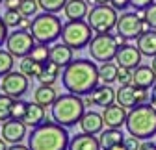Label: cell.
<instances>
[{
  "label": "cell",
  "mask_w": 156,
  "mask_h": 150,
  "mask_svg": "<svg viewBox=\"0 0 156 150\" xmlns=\"http://www.w3.org/2000/svg\"><path fill=\"white\" fill-rule=\"evenodd\" d=\"M26 130L28 126L24 124V121L21 119H8L6 122H2V128H0V134H2V137L15 145V143H23V139L26 137Z\"/></svg>",
  "instance_id": "7c38bea8"
},
{
  "label": "cell",
  "mask_w": 156,
  "mask_h": 150,
  "mask_svg": "<svg viewBox=\"0 0 156 150\" xmlns=\"http://www.w3.org/2000/svg\"><path fill=\"white\" fill-rule=\"evenodd\" d=\"M99 74H101V82L102 84H113L117 82V76H119V65L117 63H112V61H106L99 67Z\"/></svg>",
  "instance_id": "83f0119b"
},
{
  "label": "cell",
  "mask_w": 156,
  "mask_h": 150,
  "mask_svg": "<svg viewBox=\"0 0 156 150\" xmlns=\"http://www.w3.org/2000/svg\"><path fill=\"white\" fill-rule=\"evenodd\" d=\"M62 30L63 24L60 21V17L56 13H47L43 11L41 15H35L32 19V35L35 37L37 43H43V45H52L54 41H58L62 37Z\"/></svg>",
  "instance_id": "5b68a950"
},
{
  "label": "cell",
  "mask_w": 156,
  "mask_h": 150,
  "mask_svg": "<svg viewBox=\"0 0 156 150\" xmlns=\"http://www.w3.org/2000/svg\"><path fill=\"white\" fill-rule=\"evenodd\" d=\"M110 6H113L117 11H123V9H126L130 6V0H112Z\"/></svg>",
  "instance_id": "60d3db41"
},
{
  "label": "cell",
  "mask_w": 156,
  "mask_h": 150,
  "mask_svg": "<svg viewBox=\"0 0 156 150\" xmlns=\"http://www.w3.org/2000/svg\"><path fill=\"white\" fill-rule=\"evenodd\" d=\"M132 84L141 89H151L156 84V70L149 65H140L134 69V80Z\"/></svg>",
  "instance_id": "2e32d148"
},
{
  "label": "cell",
  "mask_w": 156,
  "mask_h": 150,
  "mask_svg": "<svg viewBox=\"0 0 156 150\" xmlns=\"http://www.w3.org/2000/svg\"><path fill=\"white\" fill-rule=\"evenodd\" d=\"M13 65H15V58L8 50L0 48V78H2L4 74H8L9 70H13Z\"/></svg>",
  "instance_id": "4dcf8cb0"
},
{
  "label": "cell",
  "mask_w": 156,
  "mask_h": 150,
  "mask_svg": "<svg viewBox=\"0 0 156 150\" xmlns=\"http://www.w3.org/2000/svg\"><path fill=\"white\" fill-rule=\"evenodd\" d=\"M93 39V28L89 26V22L82 21H69L63 24L62 30V43L69 45L73 50H82L84 46H87Z\"/></svg>",
  "instance_id": "8992f818"
},
{
  "label": "cell",
  "mask_w": 156,
  "mask_h": 150,
  "mask_svg": "<svg viewBox=\"0 0 156 150\" xmlns=\"http://www.w3.org/2000/svg\"><path fill=\"white\" fill-rule=\"evenodd\" d=\"M136 46L141 50L143 56H149V58H154L156 56V30L151 28L147 32H143L138 39H136Z\"/></svg>",
  "instance_id": "7402d4cb"
},
{
  "label": "cell",
  "mask_w": 156,
  "mask_h": 150,
  "mask_svg": "<svg viewBox=\"0 0 156 150\" xmlns=\"http://www.w3.org/2000/svg\"><path fill=\"white\" fill-rule=\"evenodd\" d=\"M134 80V70L126 69V67H119V76H117V82L121 85H130Z\"/></svg>",
  "instance_id": "8d00e7d4"
},
{
  "label": "cell",
  "mask_w": 156,
  "mask_h": 150,
  "mask_svg": "<svg viewBox=\"0 0 156 150\" xmlns=\"http://www.w3.org/2000/svg\"><path fill=\"white\" fill-rule=\"evenodd\" d=\"M141 58L143 54L138 46H132V45H123L117 50V56H115V61L119 67H126V69H136L141 65Z\"/></svg>",
  "instance_id": "4fadbf2b"
},
{
  "label": "cell",
  "mask_w": 156,
  "mask_h": 150,
  "mask_svg": "<svg viewBox=\"0 0 156 150\" xmlns=\"http://www.w3.org/2000/svg\"><path fill=\"white\" fill-rule=\"evenodd\" d=\"M117 21H119L117 9L108 4H97L87 13V22L95 33H110L117 26Z\"/></svg>",
  "instance_id": "52a82bcc"
},
{
  "label": "cell",
  "mask_w": 156,
  "mask_h": 150,
  "mask_svg": "<svg viewBox=\"0 0 156 150\" xmlns=\"http://www.w3.org/2000/svg\"><path fill=\"white\" fill-rule=\"evenodd\" d=\"M110 150H128V148L125 146V143H121V145H115V146H112Z\"/></svg>",
  "instance_id": "c3c4849f"
},
{
  "label": "cell",
  "mask_w": 156,
  "mask_h": 150,
  "mask_svg": "<svg viewBox=\"0 0 156 150\" xmlns=\"http://www.w3.org/2000/svg\"><path fill=\"white\" fill-rule=\"evenodd\" d=\"M140 15L145 19L147 22H149V26H151V28H154V30H156V2H154V4H151V6H149L145 11H141Z\"/></svg>",
  "instance_id": "d590c367"
},
{
  "label": "cell",
  "mask_w": 156,
  "mask_h": 150,
  "mask_svg": "<svg viewBox=\"0 0 156 150\" xmlns=\"http://www.w3.org/2000/svg\"><path fill=\"white\" fill-rule=\"evenodd\" d=\"M151 106L156 109V84L152 85V91H151Z\"/></svg>",
  "instance_id": "f6af8a7d"
},
{
  "label": "cell",
  "mask_w": 156,
  "mask_h": 150,
  "mask_svg": "<svg viewBox=\"0 0 156 150\" xmlns=\"http://www.w3.org/2000/svg\"><path fill=\"white\" fill-rule=\"evenodd\" d=\"M99 82H101L99 67L91 60H74L62 72V84L73 95L87 97L99 85Z\"/></svg>",
  "instance_id": "6da1fadb"
},
{
  "label": "cell",
  "mask_w": 156,
  "mask_h": 150,
  "mask_svg": "<svg viewBox=\"0 0 156 150\" xmlns=\"http://www.w3.org/2000/svg\"><path fill=\"white\" fill-rule=\"evenodd\" d=\"M151 67H152V69L156 70V56H154V58H152V63H151Z\"/></svg>",
  "instance_id": "f907efd6"
},
{
  "label": "cell",
  "mask_w": 156,
  "mask_h": 150,
  "mask_svg": "<svg viewBox=\"0 0 156 150\" xmlns=\"http://www.w3.org/2000/svg\"><path fill=\"white\" fill-rule=\"evenodd\" d=\"M102 117H104V124L108 128H121L123 124H126L128 111H126V107H123L119 104H110L104 107Z\"/></svg>",
  "instance_id": "9a60e30c"
},
{
  "label": "cell",
  "mask_w": 156,
  "mask_h": 150,
  "mask_svg": "<svg viewBox=\"0 0 156 150\" xmlns=\"http://www.w3.org/2000/svg\"><path fill=\"white\" fill-rule=\"evenodd\" d=\"M43 65L45 63L35 61L32 56H26V58H23L21 63H19V70L23 74H26L28 78H37L39 74H41V70H43Z\"/></svg>",
  "instance_id": "484cf974"
},
{
  "label": "cell",
  "mask_w": 156,
  "mask_h": 150,
  "mask_svg": "<svg viewBox=\"0 0 156 150\" xmlns=\"http://www.w3.org/2000/svg\"><path fill=\"white\" fill-rule=\"evenodd\" d=\"M19 28H21V30H30L32 28V19L30 17H23V21H21V24H19Z\"/></svg>",
  "instance_id": "7bdbcfd3"
},
{
  "label": "cell",
  "mask_w": 156,
  "mask_h": 150,
  "mask_svg": "<svg viewBox=\"0 0 156 150\" xmlns=\"http://www.w3.org/2000/svg\"><path fill=\"white\" fill-rule=\"evenodd\" d=\"M2 17H4V22L8 24V28H19V24L23 21V13L19 9H6Z\"/></svg>",
  "instance_id": "d6a6232c"
},
{
  "label": "cell",
  "mask_w": 156,
  "mask_h": 150,
  "mask_svg": "<svg viewBox=\"0 0 156 150\" xmlns=\"http://www.w3.org/2000/svg\"><path fill=\"white\" fill-rule=\"evenodd\" d=\"M26 109H28V102L21 100V98H15L13 107H11V119H24L26 115Z\"/></svg>",
  "instance_id": "e575fe53"
},
{
  "label": "cell",
  "mask_w": 156,
  "mask_h": 150,
  "mask_svg": "<svg viewBox=\"0 0 156 150\" xmlns=\"http://www.w3.org/2000/svg\"><path fill=\"white\" fill-rule=\"evenodd\" d=\"M80 128L84 134H101L104 128V117L102 113H97V111H86L82 121H80Z\"/></svg>",
  "instance_id": "e0dca14e"
},
{
  "label": "cell",
  "mask_w": 156,
  "mask_h": 150,
  "mask_svg": "<svg viewBox=\"0 0 156 150\" xmlns=\"http://www.w3.org/2000/svg\"><path fill=\"white\" fill-rule=\"evenodd\" d=\"M87 46H89L91 60L101 61V63H106V61L115 60L117 50H119L121 45L117 43L115 35H112V33H97Z\"/></svg>",
  "instance_id": "ba28073f"
},
{
  "label": "cell",
  "mask_w": 156,
  "mask_h": 150,
  "mask_svg": "<svg viewBox=\"0 0 156 150\" xmlns=\"http://www.w3.org/2000/svg\"><path fill=\"white\" fill-rule=\"evenodd\" d=\"M15 98H11L6 93H0V122H6L11 119V107H13Z\"/></svg>",
  "instance_id": "f1b7e54d"
},
{
  "label": "cell",
  "mask_w": 156,
  "mask_h": 150,
  "mask_svg": "<svg viewBox=\"0 0 156 150\" xmlns=\"http://www.w3.org/2000/svg\"><path fill=\"white\" fill-rule=\"evenodd\" d=\"M30 87V78L21 70H9L0 78V89L11 98H23Z\"/></svg>",
  "instance_id": "8fae6325"
},
{
  "label": "cell",
  "mask_w": 156,
  "mask_h": 150,
  "mask_svg": "<svg viewBox=\"0 0 156 150\" xmlns=\"http://www.w3.org/2000/svg\"><path fill=\"white\" fill-rule=\"evenodd\" d=\"M93 2H95V4H110L112 0H93Z\"/></svg>",
  "instance_id": "681fc988"
},
{
  "label": "cell",
  "mask_w": 156,
  "mask_h": 150,
  "mask_svg": "<svg viewBox=\"0 0 156 150\" xmlns=\"http://www.w3.org/2000/svg\"><path fill=\"white\" fill-rule=\"evenodd\" d=\"M60 72H62V67L60 65H56L52 61H47L43 65L41 74L37 76V80L41 82V84H47V85H54V82L58 80V76H60Z\"/></svg>",
  "instance_id": "4316f807"
},
{
  "label": "cell",
  "mask_w": 156,
  "mask_h": 150,
  "mask_svg": "<svg viewBox=\"0 0 156 150\" xmlns=\"http://www.w3.org/2000/svg\"><path fill=\"white\" fill-rule=\"evenodd\" d=\"M147 30H151V26L140 13H125V15H121L119 21H117V26H115V32L121 37H125V39H138V37Z\"/></svg>",
  "instance_id": "30bf717a"
},
{
  "label": "cell",
  "mask_w": 156,
  "mask_h": 150,
  "mask_svg": "<svg viewBox=\"0 0 156 150\" xmlns=\"http://www.w3.org/2000/svg\"><path fill=\"white\" fill-rule=\"evenodd\" d=\"M8 24L4 22V17L0 15V46H2L4 43H6V39H8Z\"/></svg>",
  "instance_id": "ab89813d"
},
{
  "label": "cell",
  "mask_w": 156,
  "mask_h": 150,
  "mask_svg": "<svg viewBox=\"0 0 156 150\" xmlns=\"http://www.w3.org/2000/svg\"><path fill=\"white\" fill-rule=\"evenodd\" d=\"M30 56H32L35 61H39V63H47V61L50 60V48H48V45L37 43V45L34 46V50H32Z\"/></svg>",
  "instance_id": "1f68e13d"
},
{
  "label": "cell",
  "mask_w": 156,
  "mask_h": 150,
  "mask_svg": "<svg viewBox=\"0 0 156 150\" xmlns=\"http://www.w3.org/2000/svg\"><path fill=\"white\" fill-rule=\"evenodd\" d=\"M35 45H37V41H35V37L32 35V32L30 30H21V28L13 30L8 35V39H6L8 52L13 56V58H19V60L30 56Z\"/></svg>",
  "instance_id": "9c48e42d"
},
{
  "label": "cell",
  "mask_w": 156,
  "mask_h": 150,
  "mask_svg": "<svg viewBox=\"0 0 156 150\" xmlns=\"http://www.w3.org/2000/svg\"><path fill=\"white\" fill-rule=\"evenodd\" d=\"M23 0H4V8L6 9H19Z\"/></svg>",
  "instance_id": "b9f144b4"
},
{
  "label": "cell",
  "mask_w": 156,
  "mask_h": 150,
  "mask_svg": "<svg viewBox=\"0 0 156 150\" xmlns=\"http://www.w3.org/2000/svg\"><path fill=\"white\" fill-rule=\"evenodd\" d=\"M140 150H156V143H152V141H143L141 143V146H140Z\"/></svg>",
  "instance_id": "ee69618b"
},
{
  "label": "cell",
  "mask_w": 156,
  "mask_h": 150,
  "mask_svg": "<svg viewBox=\"0 0 156 150\" xmlns=\"http://www.w3.org/2000/svg\"><path fill=\"white\" fill-rule=\"evenodd\" d=\"M9 146H8V141L4 139V137H0V150H8Z\"/></svg>",
  "instance_id": "7dc6e473"
},
{
  "label": "cell",
  "mask_w": 156,
  "mask_h": 150,
  "mask_svg": "<svg viewBox=\"0 0 156 150\" xmlns=\"http://www.w3.org/2000/svg\"><path fill=\"white\" fill-rule=\"evenodd\" d=\"M69 150H102V146H101V141L95 135L82 132V134L71 137Z\"/></svg>",
  "instance_id": "d6986e66"
},
{
  "label": "cell",
  "mask_w": 156,
  "mask_h": 150,
  "mask_svg": "<svg viewBox=\"0 0 156 150\" xmlns=\"http://www.w3.org/2000/svg\"><path fill=\"white\" fill-rule=\"evenodd\" d=\"M126 132L141 141H147L156 135V109L151 104L136 106L128 111Z\"/></svg>",
  "instance_id": "277c9868"
},
{
  "label": "cell",
  "mask_w": 156,
  "mask_h": 150,
  "mask_svg": "<svg viewBox=\"0 0 156 150\" xmlns=\"http://www.w3.org/2000/svg\"><path fill=\"white\" fill-rule=\"evenodd\" d=\"M8 150H30V146H24V145H21V143H15V145H11Z\"/></svg>",
  "instance_id": "bcb514c9"
},
{
  "label": "cell",
  "mask_w": 156,
  "mask_h": 150,
  "mask_svg": "<svg viewBox=\"0 0 156 150\" xmlns=\"http://www.w3.org/2000/svg\"><path fill=\"white\" fill-rule=\"evenodd\" d=\"M48 61H52V63H56V65H60L62 69H65L69 63L74 61L73 48H71L69 45H65V43L54 45V46L50 48V60H48Z\"/></svg>",
  "instance_id": "ffe728a7"
},
{
  "label": "cell",
  "mask_w": 156,
  "mask_h": 150,
  "mask_svg": "<svg viewBox=\"0 0 156 150\" xmlns=\"http://www.w3.org/2000/svg\"><path fill=\"white\" fill-rule=\"evenodd\" d=\"M56 98H58V93H56L54 85H47V84H41V85H39V87L34 91V100H35L37 104L45 106V107L52 106V104L56 102Z\"/></svg>",
  "instance_id": "d4e9b609"
},
{
  "label": "cell",
  "mask_w": 156,
  "mask_h": 150,
  "mask_svg": "<svg viewBox=\"0 0 156 150\" xmlns=\"http://www.w3.org/2000/svg\"><path fill=\"white\" fill-rule=\"evenodd\" d=\"M156 0H130V6L136 8L138 11H145L151 4H154Z\"/></svg>",
  "instance_id": "74e56055"
},
{
  "label": "cell",
  "mask_w": 156,
  "mask_h": 150,
  "mask_svg": "<svg viewBox=\"0 0 156 150\" xmlns=\"http://www.w3.org/2000/svg\"><path fill=\"white\" fill-rule=\"evenodd\" d=\"M37 9H39V2H37V0H23L21 8H19V11L23 13V17H30V19L35 17Z\"/></svg>",
  "instance_id": "836d02e7"
},
{
  "label": "cell",
  "mask_w": 156,
  "mask_h": 150,
  "mask_svg": "<svg viewBox=\"0 0 156 150\" xmlns=\"http://www.w3.org/2000/svg\"><path fill=\"white\" fill-rule=\"evenodd\" d=\"M71 137L67 128L58 122H43L41 126L32 128L28 134V146L30 150H69Z\"/></svg>",
  "instance_id": "7a4b0ae2"
},
{
  "label": "cell",
  "mask_w": 156,
  "mask_h": 150,
  "mask_svg": "<svg viewBox=\"0 0 156 150\" xmlns=\"http://www.w3.org/2000/svg\"><path fill=\"white\" fill-rule=\"evenodd\" d=\"M39 8L47 13H60L62 9H65L69 0H37Z\"/></svg>",
  "instance_id": "f546056e"
},
{
  "label": "cell",
  "mask_w": 156,
  "mask_h": 150,
  "mask_svg": "<svg viewBox=\"0 0 156 150\" xmlns=\"http://www.w3.org/2000/svg\"><path fill=\"white\" fill-rule=\"evenodd\" d=\"M99 141H101L102 150H110L115 145L125 143V134L121 132V128H108L106 126V130H102V132H101Z\"/></svg>",
  "instance_id": "603a6c76"
},
{
  "label": "cell",
  "mask_w": 156,
  "mask_h": 150,
  "mask_svg": "<svg viewBox=\"0 0 156 150\" xmlns=\"http://www.w3.org/2000/svg\"><path fill=\"white\" fill-rule=\"evenodd\" d=\"M115 102L126 107V109H132L138 106V98H136V85L130 84V85H121L119 89L115 91Z\"/></svg>",
  "instance_id": "44dd1931"
},
{
  "label": "cell",
  "mask_w": 156,
  "mask_h": 150,
  "mask_svg": "<svg viewBox=\"0 0 156 150\" xmlns=\"http://www.w3.org/2000/svg\"><path fill=\"white\" fill-rule=\"evenodd\" d=\"M84 100H86V106L95 104V106L106 107V106H110V104L115 102V91H113L108 84H102V85H97V87L93 89L91 95L84 97Z\"/></svg>",
  "instance_id": "5bb4252c"
},
{
  "label": "cell",
  "mask_w": 156,
  "mask_h": 150,
  "mask_svg": "<svg viewBox=\"0 0 156 150\" xmlns=\"http://www.w3.org/2000/svg\"><path fill=\"white\" fill-rule=\"evenodd\" d=\"M24 124L28 128H37L41 126L45 121H47V113H45V106L37 104L35 100L34 102H28V109H26V115H24Z\"/></svg>",
  "instance_id": "ac0fdd59"
},
{
  "label": "cell",
  "mask_w": 156,
  "mask_h": 150,
  "mask_svg": "<svg viewBox=\"0 0 156 150\" xmlns=\"http://www.w3.org/2000/svg\"><path fill=\"white\" fill-rule=\"evenodd\" d=\"M63 13H65V17L69 21H82L84 17H87L89 8H87L86 0H69Z\"/></svg>",
  "instance_id": "cb8c5ba5"
},
{
  "label": "cell",
  "mask_w": 156,
  "mask_h": 150,
  "mask_svg": "<svg viewBox=\"0 0 156 150\" xmlns=\"http://www.w3.org/2000/svg\"><path fill=\"white\" fill-rule=\"evenodd\" d=\"M84 113H86V100L80 95H73V93L58 97L56 102L50 106V115L54 122L65 128L80 124Z\"/></svg>",
  "instance_id": "3957f363"
},
{
  "label": "cell",
  "mask_w": 156,
  "mask_h": 150,
  "mask_svg": "<svg viewBox=\"0 0 156 150\" xmlns=\"http://www.w3.org/2000/svg\"><path fill=\"white\" fill-rule=\"evenodd\" d=\"M140 141H141V139L134 137V135L125 137V146H126L128 150H140V146H141V143H140Z\"/></svg>",
  "instance_id": "f35d334b"
},
{
  "label": "cell",
  "mask_w": 156,
  "mask_h": 150,
  "mask_svg": "<svg viewBox=\"0 0 156 150\" xmlns=\"http://www.w3.org/2000/svg\"><path fill=\"white\" fill-rule=\"evenodd\" d=\"M0 4H4V0H0Z\"/></svg>",
  "instance_id": "816d5d0a"
}]
</instances>
